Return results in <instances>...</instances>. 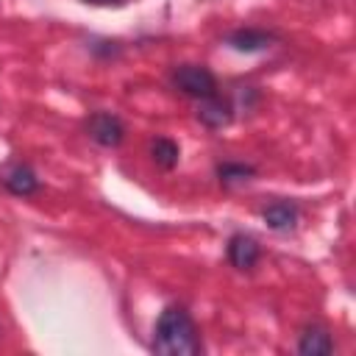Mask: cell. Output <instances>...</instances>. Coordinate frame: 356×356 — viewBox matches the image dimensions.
Here are the masks:
<instances>
[{"instance_id": "ba28073f", "label": "cell", "mask_w": 356, "mask_h": 356, "mask_svg": "<svg viewBox=\"0 0 356 356\" xmlns=\"http://www.w3.org/2000/svg\"><path fill=\"white\" fill-rule=\"evenodd\" d=\"M270 42H273V36L264 33V31H256V28H242V31H234V33L228 36V44H231L234 50H239V53H259V50H267Z\"/></svg>"}, {"instance_id": "7a4b0ae2", "label": "cell", "mask_w": 356, "mask_h": 356, "mask_svg": "<svg viewBox=\"0 0 356 356\" xmlns=\"http://www.w3.org/2000/svg\"><path fill=\"white\" fill-rule=\"evenodd\" d=\"M172 81H175V86H178L184 95L197 97V100L217 95V81H214V75H211L203 64H181V67L172 72Z\"/></svg>"}, {"instance_id": "52a82bcc", "label": "cell", "mask_w": 356, "mask_h": 356, "mask_svg": "<svg viewBox=\"0 0 356 356\" xmlns=\"http://www.w3.org/2000/svg\"><path fill=\"white\" fill-rule=\"evenodd\" d=\"M261 217H264L267 228H273V231H289L298 222V206L295 203H286V200H278V203H270L261 211Z\"/></svg>"}, {"instance_id": "30bf717a", "label": "cell", "mask_w": 356, "mask_h": 356, "mask_svg": "<svg viewBox=\"0 0 356 356\" xmlns=\"http://www.w3.org/2000/svg\"><path fill=\"white\" fill-rule=\"evenodd\" d=\"M150 156H153V161H156L159 167H164V170H172V167L178 164V156H181V150H178V145H175L172 139H167V136H159V139H153V145H150Z\"/></svg>"}, {"instance_id": "8fae6325", "label": "cell", "mask_w": 356, "mask_h": 356, "mask_svg": "<svg viewBox=\"0 0 356 356\" xmlns=\"http://www.w3.org/2000/svg\"><path fill=\"white\" fill-rule=\"evenodd\" d=\"M256 170L250 167V164H234V161H228V164H222L220 170H217V175H220V181L225 184V186H231V184H242V181H248L250 175H253Z\"/></svg>"}, {"instance_id": "9c48e42d", "label": "cell", "mask_w": 356, "mask_h": 356, "mask_svg": "<svg viewBox=\"0 0 356 356\" xmlns=\"http://www.w3.org/2000/svg\"><path fill=\"white\" fill-rule=\"evenodd\" d=\"M3 181H6L8 192H14V195H19V197H28V195H33V192L39 189V178H36V172H33L28 164L11 167Z\"/></svg>"}, {"instance_id": "3957f363", "label": "cell", "mask_w": 356, "mask_h": 356, "mask_svg": "<svg viewBox=\"0 0 356 356\" xmlns=\"http://www.w3.org/2000/svg\"><path fill=\"white\" fill-rule=\"evenodd\" d=\"M89 136L103 145V147H117L125 136V125L120 122V117L114 114H106V111H97L92 120H89Z\"/></svg>"}, {"instance_id": "6da1fadb", "label": "cell", "mask_w": 356, "mask_h": 356, "mask_svg": "<svg viewBox=\"0 0 356 356\" xmlns=\"http://www.w3.org/2000/svg\"><path fill=\"white\" fill-rule=\"evenodd\" d=\"M153 350L161 356H195V353H200L197 328L184 309L170 306L161 312V317L156 323Z\"/></svg>"}, {"instance_id": "8992f818", "label": "cell", "mask_w": 356, "mask_h": 356, "mask_svg": "<svg viewBox=\"0 0 356 356\" xmlns=\"http://www.w3.org/2000/svg\"><path fill=\"white\" fill-rule=\"evenodd\" d=\"M231 117H234L231 106H228L225 100H220L217 95H214V97H203V103H200V108H197V120H200L203 125H209V128H222V125L231 122Z\"/></svg>"}, {"instance_id": "7c38bea8", "label": "cell", "mask_w": 356, "mask_h": 356, "mask_svg": "<svg viewBox=\"0 0 356 356\" xmlns=\"http://www.w3.org/2000/svg\"><path fill=\"white\" fill-rule=\"evenodd\" d=\"M92 3H111V0H92Z\"/></svg>"}, {"instance_id": "277c9868", "label": "cell", "mask_w": 356, "mask_h": 356, "mask_svg": "<svg viewBox=\"0 0 356 356\" xmlns=\"http://www.w3.org/2000/svg\"><path fill=\"white\" fill-rule=\"evenodd\" d=\"M228 261L236 270H253L259 261V242L248 234H234L228 239Z\"/></svg>"}, {"instance_id": "5b68a950", "label": "cell", "mask_w": 356, "mask_h": 356, "mask_svg": "<svg viewBox=\"0 0 356 356\" xmlns=\"http://www.w3.org/2000/svg\"><path fill=\"white\" fill-rule=\"evenodd\" d=\"M331 350H334V339H331V334H328L325 328L312 325V328H306V331L300 334L298 353H303V356H325V353H331Z\"/></svg>"}]
</instances>
